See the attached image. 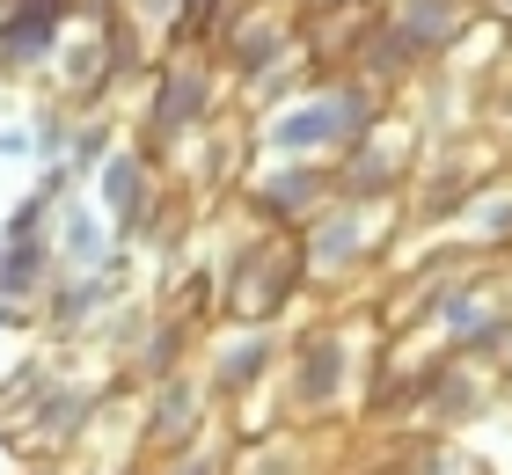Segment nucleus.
<instances>
[{"label": "nucleus", "instance_id": "9b49d317", "mask_svg": "<svg viewBox=\"0 0 512 475\" xmlns=\"http://www.w3.org/2000/svg\"><path fill=\"white\" fill-rule=\"evenodd\" d=\"M88 417H96V388H74V380H59V388H37L30 402H22V432L15 446H44V454H66Z\"/></svg>", "mask_w": 512, "mask_h": 475}, {"label": "nucleus", "instance_id": "4468645a", "mask_svg": "<svg viewBox=\"0 0 512 475\" xmlns=\"http://www.w3.org/2000/svg\"><path fill=\"white\" fill-rule=\"evenodd\" d=\"M403 176H410V154L395 147V139H359V147H344V161H337V198H352V205H388L395 190H403Z\"/></svg>", "mask_w": 512, "mask_h": 475}, {"label": "nucleus", "instance_id": "aec40b11", "mask_svg": "<svg viewBox=\"0 0 512 475\" xmlns=\"http://www.w3.org/2000/svg\"><path fill=\"white\" fill-rule=\"evenodd\" d=\"M30 147H37L44 161H66V147H74V117H66V110H37Z\"/></svg>", "mask_w": 512, "mask_h": 475}, {"label": "nucleus", "instance_id": "423d86ee", "mask_svg": "<svg viewBox=\"0 0 512 475\" xmlns=\"http://www.w3.org/2000/svg\"><path fill=\"white\" fill-rule=\"evenodd\" d=\"M220 66L235 81H264V74H278V66L293 59V15L286 8H264V0H242L235 15H227V30H220Z\"/></svg>", "mask_w": 512, "mask_h": 475}, {"label": "nucleus", "instance_id": "5701e85b", "mask_svg": "<svg viewBox=\"0 0 512 475\" xmlns=\"http://www.w3.org/2000/svg\"><path fill=\"white\" fill-rule=\"evenodd\" d=\"M154 475H227V454L220 446H183V454H169Z\"/></svg>", "mask_w": 512, "mask_h": 475}, {"label": "nucleus", "instance_id": "0eeeda50", "mask_svg": "<svg viewBox=\"0 0 512 475\" xmlns=\"http://www.w3.org/2000/svg\"><path fill=\"white\" fill-rule=\"evenodd\" d=\"M205 417H213V388L198 373H169L147 388V417H139V446L147 454H183V446L205 439Z\"/></svg>", "mask_w": 512, "mask_h": 475}, {"label": "nucleus", "instance_id": "f8f14e48", "mask_svg": "<svg viewBox=\"0 0 512 475\" xmlns=\"http://www.w3.org/2000/svg\"><path fill=\"white\" fill-rule=\"evenodd\" d=\"M37 307H44V329H52V337H81V329H96L110 307H118V271H59Z\"/></svg>", "mask_w": 512, "mask_h": 475}, {"label": "nucleus", "instance_id": "bb28decb", "mask_svg": "<svg viewBox=\"0 0 512 475\" xmlns=\"http://www.w3.org/2000/svg\"><path fill=\"white\" fill-rule=\"evenodd\" d=\"M264 8H278V0H264Z\"/></svg>", "mask_w": 512, "mask_h": 475}, {"label": "nucleus", "instance_id": "ddd939ff", "mask_svg": "<svg viewBox=\"0 0 512 475\" xmlns=\"http://www.w3.org/2000/svg\"><path fill=\"white\" fill-rule=\"evenodd\" d=\"M96 198L110 212V227H118V242H132L139 220L154 212V161L139 147H110V161L96 169Z\"/></svg>", "mask_w": 512, "mask_h": 475}, {"label": "nucleus", "instance_id": "f03ea898", "mask_svg": "<svg viewBox=\"0 0 512 475\" xmlns=\"http://www.w3.org/2000/svg\"><path fill=\"white\" fill-rule=\"evenodd\" d=\"M300 285H308L300 242H286L278 227H256V234H242V242L227 249V264H220V307L235 322H278L300 300Z\"/></svg>", "mask_w": 512, "mask_h": 475}, {"label": "nucleus", "instance_id": "b1692460", "mask_svg": "<svg viewBox=\"0 0 512 475\" xmlns=\"http://www.w3.org/2000/svg\"><path fill=\"white\" fill-rule=\"evenodd\" d=\"M15 154H37V147H30V125H8V132H0V161H15Z\"/></svg>", "mask_w": 512, "mask_h": 475}, {"label": "nucleus", "instance_id": "39448f33", "mask_svg": "<svg viewBox=\"0 0 512 475\" xmlns=\"http://www.w3.org/2000/svg\"><path fill=\"white\" fill-rule=\"evenodd\" d=\"M213 103H220V66H213V59L176 52V59L154 74V95H147V132H154V139L205 132V125H213Z\"/></svg>", "mask_w": 512, "mask_h": 475}, {"label": "nucleus", "instance_id": "cd10ccee", "mask_svg": "<svg viewBox=\"0 0 512 475\" xmlns=\"http://www.w3.org/2000/svg\"><path fill=\"white\" fill-rule=\"evenodd\" d=\"M0 256H8V249H0Z\"/></svg>", "mask_w": 512, "mask_h": 475}, {"label": "nucleus", "instance_id": "4be33fe9", "mask_svg": "<svg viewBox=\"0 0 512 475\" xmlns=\"http://www.w3.org/2000/svg\"><path fill=\"white\" fill-rule=\"evenodd\" d=\"M249 468H256V475H308V454H300V446H286V439H264ZM227 475H235V468H227Z\"/></svg>", "mask_w": 512, "mask_h": 475}, {"label": "nucleus", "instance_id": "2eb2a0df", "mask_svg": "<svg viewBox=\"0 0 512 475\" xmlns=\"http://www.w3.org/2000/svg\"><path fill=\"white\" fill-rule=\"evenodd\" d=\"M388 22H395V37H403L417 59H439V52H454L461 30H469V8H461V0H403Z\"/></svg>", "mask_w": 512, "mask_h": 475}, {"label": "nucleus", "instance_id": "a878e982", "mask_svg": "<svg viewBox=\"0 0 512 475\" xmlns=\"http://www.w3.org/2000/svg\"><path fill=\"white\" fill-rule=\"evenodd\" d=\"M22 475H66V468H22Z\"/></svg>", "mask_w": 512, "mask_h": 475}, {"label": "nucleus", "instance_id": "a211bd4d", "mask_svg": "<svg viewBox=\"0 0 512 475\" xmlns=\"http://www.w3.org/2000/svg\"><path fill=\"white\" fill-rule=\"evenodd\" d=\"M242 0H176V15H169V44L176 52H205V44H220L227 30V15H235Z\"/></svg>", "mask_w": 512, "mask_h": 475}, {"label": "nucleus", "instance_id": "412c9836", "mask_svg": "<svg viewBox=\"0 0 512 475\" xmlns=\"http://www.w3.org/2000/svg\"><path fill=\"white\" fill-rule=\"evenodd\" d=\"M469 227H476V242H512V198H483V190H476Z\"/></svg>", "mask_w": 512, "mask_h": 475}, {"label": "nucleus", "instance_id": "9d476101", "mask_svg": "<svg viewBox=\"0 0 512 475\" xmlns=\"http://www.w3.org/2000/svg\"><path fill=\"white\" fill-rule=\"evenodd\" d=\"M52 249H59V271H118L125 242L96 205H81V190H66V198H52Z\"/></svg>", "mask_w": 512, "mask_h": 475}, {"label": "nucleus", "instance_id": "7ed1b4c3", "mask_svg": "<svg viewBox=\"0 0 512 475\" xmlns=\"http://www.w3.org/2000/svg\"><path fill=\"white\" fill-rule=\"evenodd\" d=\"M344 388H352V344L344 329L322 322L286 351V417H330Z\"/></svg>", "mask_w": 512, "mask_h": 475}, {"label": "nucleus", "instance_id": "dca6fc26", "mask_svg": "<svg viewBox=\"0 0 512 475\" xmlns=\"http://www.w3.org/2000/svg\"><path fill=\"white\" fill-rule=\"evenodd\" d=\"M59 30H66V22L0 8V66H8V74H37L44 59H59Z\"/></svg>", "mask_w": 512, "mask_h": 475}, {"label": "nucleus", "instance_id": "393cba45", "mask_svg": "<svg viewBox=\"0 0 512 475\" xmlns=\"http://www.w3.org/2000/svg\"><path fill=\"white\" fill-rule=\"evenodd\" d=\"M88 8H96V22H103V15H125L132 0H88Z\"/></svg>", "mask_w": 512, "mask_h": 475}, {"label": "nucleus", "instance_id": "f257e3e1", "mask_svg": "<svg viewBox=\"0 0 512 475\" xmlns=\"http://www.w3.org/2000/svg\"><path fill=\"white\" fill-rule=\"evenodd\" d=\"M374 132H381V88L366 74H344V81H315L286 110H271L256 125V147L278 154V161H330Z\"/></svg>", "mask_w": 512, "mask_h": 475}, {"label": "nucleus", "instance_id": "6e6552de", "mask_svg": "<svg viewBox=\"0 0 512 475\" xmlns=\"http://www.w3.org/2000/svg\"><path fill=\"white\" fill-rule=\"evenodd\" d=\"M278 366H286L278 329L271 322H242L235 337H220L213 351H205V388H213V402H249Z\"/></svg>", "mask_w": 512, "mask_h": 475}, {"label": "nucleus", "instance_id": "6ab92c4d", "mask_svg": "<svg viewBox=\"0 0 512 475\" xmlns=\"http://www.w3.org/2000/svg\"><path fill=\"white\" fill-rule=\"evenodd\" d=\"M110 147H118V132H110L103 117H74V147H66V169H74V183L96 176L103 161H110Z\"/></svg>", "mask_w": 512, "mask_h": 475}, {"label": "nucleus", "instance_id": "f3484780", "mask_svg": "<svg viewBox=\"0 0 512 475\" xmlns=\"http://www.w3.org/2000/svg\"><path fill=\"white\" fill-rule=\"evenodd\" d=\"M191 344H198V322L191 315H161L147 337H139V359H132V380H169V373H183V359H191Z\"/></svg>", "mask_w": 512, "mask_h": 475}, {"label": "nucleus", "instance_id": "1a4fd4ad", "mask_svg": "<svg viewBox=\"0 0 512 475\" xmlns=\"http://www.w3.org/2000/svg\"><path fill=\"white\" fill-rule=\"evenodd\" d=\"M374 227V212L352 205V198H330L315 212L308 227H300V256H308V278H344V271H359L366 256L381 249V234H366Z\"/></svg>", "mask_w": 512, "mask_h": 475}, {"label": "nucleus", "instance_id": "20e7f679", "mask_svg": "<svg viewBox=\"0 0 512 475\" xmlns=\"http://www.w3.org/2000/svg\"><path fill=\"white\" fill-rule=\"evenodd\" d=\"M330 198H337V169H330V161H278V169H264V176L242 190L249 220L256 227H278V234L308 227Z\"/></svg>", "mask_w": 512, "mask_h": 475}]
</instances>
